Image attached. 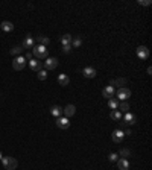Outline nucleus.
Wrapping results in <instances>:
<instances>
[{"label":"nucleus","mask_w":152,"mask_h":170,"mask_svg":"<svg viewBox=\"0 0 152 170\" xmlns=\"http://www.w3.org/2000/svg\"><path fill=\"white\" fill-rule=\"evenodd\" d=\"M32 55L37 58V59H46V58H49V50L44 47V46H34L32 47Z\"/></svg>","instance_id":"obj_1"},{"label":"nucleus","mask_w":152,"mask_h":170,"mask_svg":"<svg viewBox=\"0 0 152 170\" xmlns=\"http://www.w3.org/2000/svg\"><path fill=\"white\" fill-rule=\"evenodd\" d=\"M2 164H3V167L6 170H15L17 166H19L17 160L12 158V156H3V158H2Z\"/></svg>","instance_id":"obj_2"},{"label":"nucleus","mask_w":152,"mask_h":170,"mask_svg":"<svg viewBox=\"0 0 152 170\" xmlns=\"http://www.w3.org/2000/svg\"><path fill=\"white\" fill-rule=\"evenodd\" d=\"M131 97V90L129 88H125V87H120L119 91H117V100H122V102H126L128 99Z\"/></svg>","instance_id":"obj_3"},{"label":"nucleus","mask_w":152,"mask_h":170,"mask_svg":"<svg viewBox=\"0 0 152 170\" xmlns=\"http://www.w3.org/2000/svg\"><path fill=\"white\" fill-rule=\"evenodd\" d=\"M26 67V59H24V56H17L14 61H12V68L14 70H17V72H20V70H23Z\"/></svg>","instance_id":"obj_4"},{"label":"nucleus","mask_w":152,"mask_h":170,"mask_svg":"<svg viewBox=\"0 0 152 170\" xmlns=\"http://www.w3.org/2000/svg\"><path fill=\"white\" fill-rule=\"evenodd\" d=\"M57 126L59 129H67L70 126V120L67 117H58L57 118Z\"/></svg>","instance_id":"obj_5"},{"label":"nucleus","mask_w":152,"mask_h":170,"mask_svg":"<svg viewBox=\"0 0 152 170\" xmlns=\"http://www.w3.org/2000/svg\"><path fill=\"white\" fill-rule=\"evenodd\" d=\"M137 56L140 58V59H146V58L149 56V49L146 46H138L137 47Z\"/></svg>","instance_id":"obj_6"},{"label":"nucleus","mask_w":152,"mask_h":170,"mask_svg":"<svg viewBox=\"0 0 152 170\" xmlns=\"http://www.w3.org/2000/svg\"><path fill=\"white\" fill-rule=\"evenodd\" d=\"M46 70H55L58 67V59L57 58H46Z\"/></svg>","instance_id":"obj_7"},{"label":"nucleus","mask_w":152,"mask_h":170,"mask_svg":"<svg viewBox=\"0 0 152 170\" xmlns=\"http://www.w3.org/2000/svg\"><path fill=\"white\" fill-rule=\"evenodd\" d=\"M111 137H113L114 143H122V141H123V138H125V134H123V131H122V129H116Z\"/></svg>","instance_id":"obj_8"},{"label":"nucleus","mask_w":152,"mask_h":170,"mask_svg":"<svg viewBox=\"0 0 152 170\" xmlns=\"http://www.w3.org/2000/svg\"><path fill=\"white\" fill-rule=\"evenodd\" d=\"M35 44H34V38H32V35L31 34H27L26 35V39L23 41V44H21V47L23 49H32Z\"/></svg>","instance_id":"obj_9"},{"label":"nucleus","mask_w":152,"mask_h":170,"mask_svg":"<svg viewBox=\"0 0 152 170\" xmlns=\"http://www.w3.org/2000/svg\"><path fill=\"white\" fill-rule=\"evenodd\" d=\"M116 163H117L119 170H128V169H129V161H128L126 158H119Z\"/></svg>","instance_id":"obj_10"},{"label":"nucleus","mask_w":152,"mask_h":170,"mask_svg":"<svg viewBox=\"0 0 152 170\" xmlns=\"http://www.w3.org/2000/svg\"><path fill=\"white\" fill-rule=\"evenodd\" d=\"M62 113L65 114V117H67V118H70L72 115H75V113H76V106H75V105H70V103H69V105H67V106H65V108L62 110Z\"/></svg>","instance_id":"obj_11"},{"label":"nucleus","mask_w":152,"mask_h":170,"mask_svg":"<svg viewBox=\"0 0 152 170\" xmlns=\"http://www.w3.org/2000/svg\"><path fill=\"white\" fill-rule=\"evenodd\" d=\"M123 122L126 125H135L137 123V117L131 113H125V117H123Z\"/></svg>","instance_id":"obj_12"},{"label":"nucleus","mask_w":152,"mask_h":170,"mask_svg":"<svg viewBox=\"0 0 152 170\" xmlns=\"http://www.w3.org/2000/svg\"><path fill=\"white\" fill-rule=\"evenodd\" d=\"M102 96H103V97H107V99H111V97H114V87H111V85H107V87L102 90Z\"/></svg>","instance_id":"obj_13"},{"label":"nucleus","mask_w":152,"mask_h":170,"mask_svg":"<svg viewBox=\"0 0 152 170\" xmlns=\"http://www.w3.org/2000/svg\"><path fill=\"white\" fill-rule=\"evenodd\" d=\"M29 67H31L34 72H37V73H38V72L41 70V61H37V59H34V58H32V59L29 61Z\"/></svg>","instance_id":"obj_14"},{"label":"nucleus","mask_w":152,"mask_h":170,"mask_svg":"<svg viewBox=\"0 0 152 170\" xmlns=\"http://www.w3.org/2000/svg\"><path fill=\"white\" fill-rule=\"evenodd\" d=\"M82 75L85 76V77H88V79H91V77L96 76V70L93 67H85V68L82 70Z\"/></svg>","instance_id":"obj_15"},{"label":"nucleus","mask_w":152,"mask_h":170,"mask_svg":"<svg viewBox=\"0 0 152 170\" xmlns=\"http://www.w3.org/2000/svg\"><path fill=\"white\" fill-rule=\"evenodd\" d=\"M0 27H2V31H5V32H11V31H14V24H12L11 21H2Z\"/></svg>","instance_id":"obj_16"},{"label":"nucleus","mask_w":152,"mask_h":170,"mask_svg":"<svg viewBox=\"0 0 152 170\" xmlns=\"http://www.w3.org/2000/svg\"><path fill=\"white\" fill-rule=\"evenodd\" d=\"M58 84L62 85V87H65V85L70 84V77H69L67 75H59L58 76Z\"/></svg>","instance_id":"obj_17"},{"label":"nucleus","mask_w":152,"mask_h":170,"mask_svg":"<svg viewBox=\"0 0 152 170\" xmlns=\"http://www.w3.org/2000/svg\"><path fill=\"white\" fill-rule=\"evenodd\" d=\"M50 114L52 115H55V117H61V114H62V108L59 106V105H53L52 108H50Z\"/></svg>","instance_id":"obj_18"},{"label":"nucleus","mask_w":152,"mask_h":170,"mask_svg":"<svg viewBox=\"0 0 152 170\" xmlns=\"http://www.w3.org/2000/svg\"><path fill=\"white\" fill-rule=\"evenodd\" d=\"M72 35L70 34H65V35H62L61 37V44L62 46H72Z\"/></svg>","instance_id":"obj_19"},{"label":"nucleus","mask_w":152,"mask_h":170,"mask_svg":"<svg viewBox=\"0 0 152 170\" xmlns=\"http://www.w3.org/2000/svg\"><path fill=\"white\" fill-rule=\"evenodd\" d=\"M37 41L40 43V46H44V47H47L49 44H50V39L47 37H44V35H40V37H37Z\"/></svg>","instance_id":"obj_20"},{"label":"nucleus","mask_w":152,"mask_h":170,"mask_svg":"<svg viewBox=\"0 0 152 170\" xmlns=\"http://www.w3.org/2000/svg\"><path fill=\"white\" fill-rule=\"evenodd\" d=\"M110 117H111L113 120H116V122H120V120H122V113H120L119 110H113L111 114H110Z\"/></svg>","instance_id":"obj_21"},{"label":"nucleus","mask_w":152,"mask_h":170,"mask_svg":"<svg viewBox=\"0 0 152 170\" xmlns=\"http://www.w3.org/2000/svg\"><path fill=\"white\" fill-rule=\"evenodd\" d=\"M117 110H119L120 113H129V103H128V102H122V103L117 106Z\"/></svg>","instance_id":"obj_22"},{"label":"nucleus","mask_w":152,"mask_h":170,"mask_svg":"<svg viewBox=\"0 0 152 170\" xmlns=\"http://www.w3.org/2000/svg\"><path fill=\"white\" fill-rule=\"evenodd\" d=\"M108 106H110V110H117V106H119V100H117L116 97L108 99Z\"/></svg>","instance_id":"obj_23"},{"label":"nucleus","mask_w":152,"mask_h":170,"mask_svg":"<svg viewBox=\"0 0 152 170\" xmlns=\"http://www.w3.org/2000/svg\"><path fill=\"white\" fill-rule=\"evenodd\" d=\"M82 44V37H73L72 38V47H79Z\"/></svg>","instance_id":"obj_24"},{"label":"nucleus","mask_w":152,"mask_h":170,"mask_svg":"<svg viewBox=\"0 0 152 170\" xmlns=\"http://www.w3.org/2000/svg\"><path fill=\"white\" fill-rule=\"evenodd\" d=\"M21 52H23V47H21V46H15V47H12V49L9 50L11 55H21Z\"/></svg>","instance_id":"obj_25"},{"label":"nucleus","mask_w":152,"mask_h":170,"mask_svg":"<svg viewBox=\"0 0 152 170\" xmlns=\"http://www.w3.org/2000/svg\"><path fill=\"white\" fill-rule=\"evenodd\" d=\"M129 155H131L129 149H122V151H120V153H119V156H120V158H128Z\"/></svg>","instance_id":"obj_26"},{"label":"nucleus","mask_w":152,"mask_h":170,"mask_svg":"<svg viewBox=\"0 0 152 170\" xmlns=\"http://www.w3.org/2000/svg\"><path fill=\"white\" fill-rule=\"evenodd\" d=\"M38 79H40V81H46V79H47L46 70H40V72H38Z\"/></svg>","instance_id":"obj_27"},{"label":"nucleus","mask_w":152,"mask_h":170,"mask_svg":"<svg viewBox=\"0 0 152 170\" xmlns=\"http://www.w3.org/2000/svg\"><path fill=\"white\" fill-rule=\"evenodd\" d=\"M108 160H110V161H111V163H116V161H117V160H119V153H110V155H108Z\"/></svg>","instance_id":"obj_28"},{"label":"nucleus","mask_w":152,"mask_h":170,"mask_svg":"<svg viewBox=\"0 0 152 170\" xmlns=\"http://www.w3.org/2000/svg\"><path fill=\"white\" fill-rule=\"evenodd\" d=\"M125 82H126V79L120 77V79H116V81H113V85H114V84H117V85H123Z\"/></svg>","instance_id":"obj_29"},{"label":"nucleus","mask_w":152,"mask_h":170,"mask_svg":"<svg viewBox=\"0 0 152 170\" xmlns=\"http://www.w3.org/2000/svg\"><path fill=\"white\" fill-rule=\"evenodd\" d=\"M151 3V0H138V5H141V6H149Z\"/></svg>","instance_id":"obj_30"},{"label":"nucleus","mask_w":152,"mask_h":170,"mask_svg":"<svg viewBox=\"0 0 152 170\" xmlns=\"http://www.w3.org/2000/svg\"><path fill=\"white\" fill-rule=\"evenodd\" d=\"M72 49H73L72 46H62V52H64V53H70Z\"/></svg>","instance_id":"obj_31"},{"label":"nucleus","mask_w":152,"mask_h":170,"mask_svg":"<svg viewBox=\"0 0 152 170\" xmlns=\"http://www.w3.org/2000/svg\"><path fill=\"white\" fill-rule=\"evenodd\" d=\"M123 134H125V137H126V135H128V137H131V135H133V131H131V129H126Z\"/></svg>","instance_id":"obj_32"},{"label":"nucleus","mask_w":152,"mask_h":170,"mask_svg":"<svg viewBox=\"0 0 152 170\" xmlns=\"http://www.w3.org/2000/svg\"><path fill=\"white\" fill-rule=\"evenodd\" d=\"M24 59H29V61H31V59H32V53H26Z\"/></svg>","instance_id":"obj_33"},{"label":"nucleus","mask_w":152,"mask_h":170,"mask_svg":"<svg viewBox=\"0 0 152 170\" xmlns=\"http://www.w3.org/2000/svg\"><path fill=\"white\" fill-rule=\"evenodd\" d=\"M2 158H3V155H2V151H0V160H2Z\"/></svg>","instance_id":"obj_34"}]
</instances>
